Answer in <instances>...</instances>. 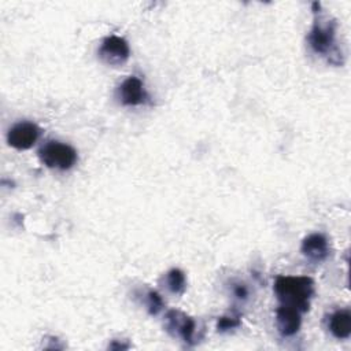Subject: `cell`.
I'll use <instances>...</instances> for the list:
<instances>
[{"label": "cell", "instance_id": "14", "mask_svg": "<svg viewBox=\"0 0 351 351\" xmlns=\"http://www.w3.org/2000/svg\"><path fill=\"white\" fill-rule=\"evenodd\" d=\"M233 293L237 299L245 300L248 298V288L244 284H234L233 285Z\"/></svg>", "mask_w": 351, "mask_h": 351}, {"label": "cell", "instance_id": "4", "mask_svg": "<svg viewBox=\"0 0 351 351\" xmlns=\"http://www.w3.org/2000/svg\"><path fill=\"white\" fill-rule=\"evenodd\" d=\"M130 56V48L125 38L118 36L106 37L99 48V58L108 66H121Z\"/></svg>", "mask_w": 351, "mask_h": 351}, {"label": "cell", "instance_id": "3", "mask_svg": "<svg viewBox=\"0 0 351 351\" xmlns=\"http://www.w3.org/2000/svg\"><path fill=\"white\" fill-rule=\"evenodd\" d=\"M335 37H336V22L335 21H325L321 23V21H315L313 25L307 41L310 48L319 55H330V56H337L341 55L339 53V49L335 44Z\"/></svg>", "mask_w": 351, "mask_h": 351}, {"label": "cell", "instance_id": "9", "mask_svg": "<svg viewBox=\"0 0 351 351\" xmlns=\"http://www.w3.org/2000/svg\"><path fill=\"white\" fill-rule=\"evenodd\" d=\"M302 254L313 263H321L324 262L328 255H329V245L328 240L324 234L321 233H313L308 234L307 237L303 239L302 247H300Z\"/></svg>", "mask_w": 351, "mask_h": 351}, {"label": "cell", "instance_id": "12", "mask_svg": "<svg viewBox=\"0 0 351 351\" xmlns=\"http://www.w3.org/2000/svg\"><path fill=\"white\" fill-rule=\"evenodd\" d=\"M147 308L151 315H156L163 308V300L158 292L149 291L147 293Z\"/></svg>", "mask_w": 351, "mask_h": 351}, {"label": "cell", "instance_id": "1", "mask_svg": "<svg viewBox=\"0 0 351 351\" xmlns=\"http://www.w3.org/2000/svg\"><path fill=\"white\" fill-rule=\"evenodd\" d=\"M274 293L281 304L304 313L310 308L314 281L307 276H278L274 281Z\"/></svg>", "mask_w": 351, "mask_h": 351}, {"label": "cell", "instance_id": "11", "mask_svg": "<svg viewBox=\"0 0 351 351\" xmlns=\"http://www.w3.org/2000/svg\"><path fill=\"white\" fill-rule=\"evenodd\" d=\"M167 289L174 295H181L186 288V278L182 270L171 269L167 271L165 278Z\"/></svg>", "mask_w": 351, "mask_h": 351}, {"label": "cell", "instance_id": "8", "mask_svg": "<svg viewBox=\"0 0 351 351\" xmlns=\"http://www.w3.org/2000/svg\"><path fill=\"white\" fill-rule=\"evenodd\" d=\"M300 325H302V318H300L299 310L285 304H281L276 310V326L281 336L289 337L296 335L300 329Z\"/></svg>", "mask_w": 351, "mask_h": 351}, {"label": "cell", "instance_id": "5", "mask_svg": "<svg viewBox=\"0 0 351 351\" xmlns=\"http://www.w3.org/2000/svg\"><path fill=\"white\" fill-rule=\"evenodd\" d=\"M165 329L174 337H181L185 343L193 344L196 322L189 315L178 310H170L165 315Z\"/></svg>", "mask_w": 351, "mask_h": 351}, {"label": "cell", "instance_id": "2", "mask_svg": "<svg viewBox=\"0 0 351 351\" xmlns=\"http://www.w3.org/2000/svg\"><path fill=\"white\" fill-rule=\"evenodd\" d=\"M40 160L49 169L69 170L77 162V151L60 141H48L38 151Z\"/></svg>", "mask_w": 351, "mask_h": 351}, {"label": "cell", "instance_id": "13", "mask_svg": "<svg viewBox=\"0 0 351 351\" xmlns=\"http://www.w3.org/2000/svg\"><path fill=\"white\" fill-rule=\"evenodd\" d=\"M240 325H241V321H240L239 315H223V317H219V319L217 322V329L219 332H226V330L234 329Z\"/></svg>", "mask_w": 351, "mask_h": 351}, {"label": "cell", "instance_id": "7", "mask_svg": "<svg viewBox=\"0 0 351 351\" xmlns=\"http://www.w3.org/2000/svg\"><path fill=\"white\" fill-rule=\"evenodd\" d=\"M118 99L123 106H140L147 100L144 84L137 77H128L118 88Z\"/></svg>", "mask_w": 351, "mask_h": 351}, {"label": "cell", "instance_id": "6", "mask_svg": "<svg viewBox=\"0 0 351 351\" xmlns=\"http://www.w3.org/2000/svg\"><path fill=\"white\" fill-rule=\"evenodd\" d=\"M40 136V129L33 122H19L14 125L7 134L8 144L19 151L32 148Z\"/></svg>", "mask_w": 351, "mask_h": 351}, {"label": "cell", "instance_id": "10", "mask_svg": "<svg viewBox=\"0 0 351 351\" xmlns=\"http://www.w3.org/2000/svg\"><path fill=\"white\" fill-rule=\"evenodd\" d=\"M330 333L339 339H348L351 335V313L348 310H337L329 317L328 322Z\"/></svg>", "mask_w": 351, "mask_h": 351}]
</instances>
